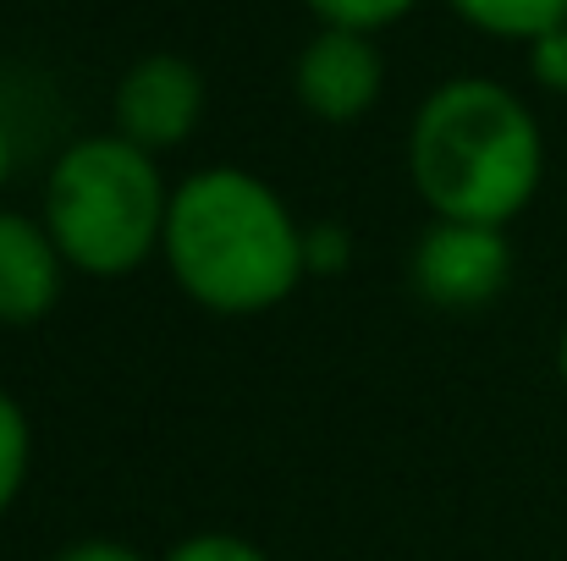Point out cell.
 Masks as SVG:
<instances>
[{
    "instance_id": "obj_14",
    "label": "cell",
    "mask_w": 567,
    "mask_h": 561,
    "mask_svg": "<svg viewBox=\"0 0 567 561\" xmlns=\"http://www.w3.org/2000/svg\"><path fill=\"white\" fill-rule=\"evenodd\" d=\"M50 561H150V557L122 546V540H72L66 551H55Z\"/></svg>"
},
{
    "instance_id": "obj_1",
    "label": "cell",
    "mask_w": 567,
    "mask_h": 561,
    "mask_svg": "<svg viewBox=\"0 0 567 561\" xmlns=\"http://www.w3.org/2000/svg\"><path fill=\"white\" fill-rule=\"evenodd\" d=\"M161 259L198 309L226 320L270 314L309 276L287 198L243 166H204L172 193Z\"/></svg>"
},
{
    "instance_id": "obj_5",
    "label": "cell",
    "mask_w": 567,
    "mask_h": 561,
    "mask_svg": "<svg viewBox=\"0 0 567 561\" xmlns=\"http://www.w3.org/2000/svg\"><path fill=\"white\" fill-rule=\"evenodd\" d=\"M116 133L138 149H177L198 127L204 116V77L198 66L172 55V50H155L144 61H133L116 83Z\"/></svg>"
},
{
    "instance_id": "obj_12",
    "label": "cell",
    "mask_w": 567,
    "mask_h": 561,
    "mask_svg": "<svg viewBox=\"0 0 567 561\" xmlns=\"http://www.w3.org/2000/svg\"><path fill=\"white\" fill-rule=\"evenodd\" d=\"M529 72H535V83L567 94V28H551L529 44Z\"/></svg>"
},
{
    "instance_id": "obj_15",
    "label": "cell",
    "mask_w": 567,
    "mask_h": 561,
    "mask_svg": "<svg viewBox=\"0 0 567 561\" xmlns=\"http://www.w3.org/2000/svg\"><path fill=\"white\" fill-rule=\"evenodd\" d=\"M6 177H11V133L0 127V187H6Z\"/></svg>"
},
{
    "instance_id": "obj_13",
    "label": "cell",
    "mask_w": 567,
    "mask_h": 561,
    "mask_svg": "<svg viewBox=\"0 0 567 561\" xmlns=\"http://www.w3.org/2000/svg\"><path fill=\"white\" fill-rule=\"evenodd\" d=\"M303 253H309V270L337 276V270H348L353 242H348V231H342V226H315V231H303Z\"/></svg>"
},
{
    "instance_id": "obj_6",
    "label": "cell",
    "mask_w": 567,
    "mask_h": 561,
    "mask_svg": "<svg viewBox=\"0 0 567 561\" xmlns=\"http://www.w3.org/2000/svg\"><path fill=\"white\" fill-rule=\"evenodd\" d=\"M380 83H385V61L375 39L353 28H320L292 66V89L303 111L320 122H359L380 100Z\"/></svg>"
},
{
    "instance_id": "obj_7",
    "label": "cell",
    "mask_w": 567,
    "mask_h": 561,
    "mask_svg": "<svg viewBox=\"0 0 567 561\" xmlns=\"http://www.w3.org/2000/svg\"><path fill=\"white\" fill-rule=\"evenodd\" d=\"M66 259L44 220L0 215V325H39L61 303Z\"/></svg>"
},
{
    "instance_id": "obj_8",
    "label": "cell",
    "mask_w": 567,
    "mask_h": 561,
    "mask_svg": "<svg viewBox=\"0 0 567 561\" xmlns=\"http://www.w3.org/2000/svg\"><path fill=\"white\" fill-rule=\"evenodd\" d=\"M474 28L496 39H540L551 28H567V0H452Z\"/></svg>"
},
{
    "instance_id": "obj_4",
    "label": "cell",
    "mask_w": 567,
    "mask_h": 561,
    "mask_svg": "<svg viewBox=\"0 0 567 561\" xmlns=\"http://www.w3.org/2000/svg\"><path fill=\"white\" fill-rule=\"evenodd\" d=\"M513 281V242L502 226L435 220L413 248V287L435 309H485Z\"/></svg>"
},
{
    "instance_id": "obj_2",
    "label": "cell",
    "mask_w": 567,
    "mask_h": 561,
    "mask_svg": "<svg viewBox=\"0 0 567 561\" xmlns=\"http://www.w3.org/2000/svg\"><path fill=\"white\" fill-rule=\"evenodd\" d=\"M546 172L529 105L491 77H452L424 94L408 127V177L435 220L507 226Z\"/></svg>"
},
{
    "instance_id": "obj_11",
    "label": "cell",
    "mask_w": 567,
    "mask_h": 561,
    "mask_svg": "<svg viewBox=\"0 0 567 561\" xmlns=\"http://www.w3.org/2000/svg\"><path fill=\"white\" fill-rule=\"evenodd\" d=\"M161 561H270L254 540H243V534H188V540H177L172 551Z\"/></svg>"
},
{
    "instance_id": "obj_16",
    "label": "cell",
    "mask_w": 567,
    "mask_h": 561,
    "mask_svg": "<svg viewBox=\"0 0 567 561\" xmlns=\"http://www.w3.org/2000/svg\"><path fill=\"white\" fill-rule=\"evenodd\" d=\"M557 370H563V380H567V331H563V347H557Z\"/></svg>"
},
{
    "instance_id": "obj_3",
    "label": "cell",
    "mask_w": 567,
    "mask_h": 561,
    "mask_svg": "<svg viewBox=\"0 0 567 561\" xmlns=\"http://www.w3.org/2000/svg\"><path fill=\"white\" fill-rule=\"evenodd\" d=\"M172 193L150 149L122 133L78 138L61 149L44 183V226L66 259V270L94 281L133 276L166 237Z\"/></svg>"
},
{
    "instance_id": "obj_9",
    "label": "cell",
    "mask_w": 567,
    "mask_h": 561,
    "mask_svg": "<svg viewBox=\"0 0 567 561\" xmlns=\"http://www.w3.org/2000/svg\"><path fill=\"white\" fill-rule=\"evenodd\" d=\"M28 468H33V429H28V413L11 391H0V518L17 507L22 485H28Z\"/></svg>"
},
{
    "instance_id": "obj_10",
    "label": "cell",
    "mask_w": 567,
    "mask_h": 561,
    "mask_svg": "<svg viewBox=\"0 0 567 561\" xmlns=\"http://www.w3.org/2000/svg\"><path fill=\"white\" fill-rule=\"evenodd\" d=\"M413 0H309L315 17H326V28H353V33H375L385 22H396Z\"/></svg>"
}]
</instances>
